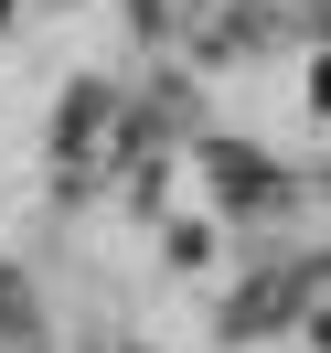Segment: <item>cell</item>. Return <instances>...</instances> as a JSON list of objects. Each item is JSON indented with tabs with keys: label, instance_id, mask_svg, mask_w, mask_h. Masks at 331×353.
I'll list each match as a JSON object with an SVG mask.
<instances>
[{
	"label": "cell",
	"instance_id": "cell-1",
	"mask_svg": "<svg viewBox=\"0 0 331 353\" xmlns=\"http://www.w3.org/2000/svg\"><path fill=\"white\" fill-rule=\"evenodd\" d=\"M139 129H150V108H139V97H118V86H75L65 118H54V172H65V182H107V172H129Z\"/></svg>",
	"mask_w": 331,
	"mask_h": 353
},
{
	"label": "cell",
	"instance_id": "cell-2",
	"mask_svg": "<svg viewBox=\"0 0 331 353\" xmlns=\"http://www.w3.org/2000/svg\"><path fill=\"white\" fill-rule=\"evenodd\" d=\"M0 353H54V332H43V300H32V279L11 257H0Z\"/></svg>",
	"mask_w": 331,
	"mask_h": 353
},
{
	"label": "cell",
	"instance_id": "cell-3",
	"mask_svg": "<svg viewBox=\"0 0 331 353\" xmlns=\"http://www.w3.org/2000/svg\"><path fill=\"white\" fill-rule=\"evenodd\" d=\"M214 193H224V203H267L278 182H267V161H257V150H214Z\"/></svg>",
	"mask_w": 331,
	"mask_h": 353
},
{
	"label": "cell",
	"instance_id": "cell-4",
	"mask_svg": "<svg viewBox=\"0 0 331 353\" xmlns=\"http://www.w3.org/2000/svg\"><path fill=\"white\" fill-rule=\"evenodd\" d=\"M299 332L331 353V257H310V268H299Z\"/></svg>",
	"mask_w": 331,
	"mask_h": 353
},
{
	"label": "cell",
	"instance_id": "cell-5",
	"mask_svg": "<svg viewBox=\"0 0 331 353\" xmlns=\"http://www.w3.org/2000/svg\"><path fill=\"white\" fill-rule=\"evenodd\" d=\"M0 32H11V0H0Z\"/></svg>",
	"mask_w": 331,
	"mask_h": 353
},
{
	"label": "cell",
	"instance_id": "cell-6",
	"mask_svg": "<svg viewBox=\"0 0 331 353\" xmlns=\"http://www.w3.org/2000/svg\"><path fill=\"white\" fill-rule=\"evenodd\" d=\"M321 108H331V75H321Z\"/></svg>",
	"mask_w": 331,
	"mask_h": 353
}]
</instances>
